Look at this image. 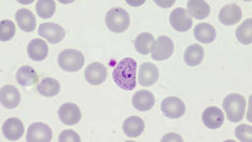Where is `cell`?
<instances>
[{"instance_id": "6da1fadb", "label": "cell", "mask_w": 252, "mask_h": 142, "mask_svg": "<svg viewBox=\"0 0 252 142\" xmlns=\"http://www.w3.org/2000/svg\"><path fill=\"white\" fill-rule=\"evenodd\" d=\"M136 69H138V64H136V60L132 58H124L123 60H120L112 72V78H114L116 85L125 91L135 89L136 87Z\"/></svg>"}, {"instance_id": "7a4b0ae2", "label": "cell", "mask_w": 252, "mask_h": 142, "mask_svg": "<svg viewBox=\"0 0 252 142\" xmlns=\"http://www.w3.org/2000/svg\"><path fill=\"white\" fill-rule=\"evenodd\" d=\"M223 110L231 122H240L245 116L246 100L241 94H228L223 100Z\"/></svg>"}, {"instance_id": "3957f363", "label": "cell", "mask_w": 252, "mask_h": 142, "mask_svg": "<svg viewBox=\"0 0 252 142\" xmlns=\"http://www.w3.org/2000/svg\"><path fill=\"white\" fill-rule=\"evenodd\" d=\"M107 28L114 33H123L130 26V15L124 8L115 6L107 12L105 18Z\"/></svg>"}, {"instance_id": "277c9868", "label": "cell", "mask_w": 252, "mask_h": 142, "mask_svg": "<svg viewBox=\"0 0 252 142\" xmlns=\"http://www.w3.org/2000/svg\"><path fill=\"white\" fill-rule=\"evenodd\" d=\"M85 64V57L77 49H64L58 56V65L66 72H77Z\"/></svg>"}, {"instance_id": "5b68a950", "label": "cell", "mask_w": 252, "mask_h": 142, "mask_svg": "<svg viewBox=\"0 0 252 142\" xmlns=\"http://www.w3.org/2000/svg\"><path fill=\"white\" fill-rule=\"evenodd\" d=\"M174 52V43L166 35H161L154 42V46L152 49V57L154 60H165L172 57Z\"/></svg>"}, {"instance_id": "8992f818", "label": "cell", "mask_w": 252, "mask_h": 142, "mask_svg": "<svg viewBox=\"0 0 252 142\" xmlns=\"http://www.w3.org/2000/svg\"><path fill=\"white\" fill-rule=\"evenodd\" d=\"M160 110L168 118H179L186 114V105L178 97H166L161 102Z\"/></svg>"}, {"instance_id": "52a82bcc", "label": "cell", "mask_w": 252, "mask_h": 142, "mask_svg": "<svg viewBox=\"0 0 252 142\" xmlns=\"http://www.w3.org/2000/svg\"><path fill=\"white\" fill-rule=\"evenodd\" d=\"M169 22L170 26L173 27V29H175L177 31H181V33L188 31L193 26L192 18L188 14L187 9L184 8L174 9V10L170 13Z\"/></svg>"}, {"instance_id": "ba28073f", "label": "cell", "mask_w": 252, "mask_h": 142, "mask_svg": "<svg viewBox=\"0 0 252 142\" xmlns=\"http://www.w3.org/2000/svg\"><path fill=\"white\" fill-rule=\"evenodd\" d=\"M38 34L44 38L47 42L52 43V44H57L63 40V38L66 35V30L58 24L43 23L40 24L39 28H38Z\"/></svg>"}, {"instance_id": "9c48e42d", "label": "cell", "mask_w": 252, "mask_h": 142, "mask_svg": "<svg viewBox=\"0 0 252 142\" xmlns=\"http://www.w3.org/2000/svg\"><path fill=\"white\" fill-rule=\"evenodd\" d=\"M26 139L28 142H49L52 140V130L46 123H32L27 131Z\"/></svg>"}, {"instance_id": "30bf717a", "label": "cell", "mask_w": 252, "mask_h": 142, "mask_svg": "<svg viewBox=\"0 0 252 142\" xmlns=\"http://www.w3.org/2000/svg\"><path fill=\"white\" fill-rule=\"evenodd\" d=\"M58 117H60L61 122L64 125L73 126L80 122L82 114H81L80 107L75 103H63L58 108Z\"/></svg>"}, {"instance_id": "8fae6325", "label": "cell", "mask_w": 252, "mask_h": 142, "mask_svg": "<svg viewBox=\"0 0 252 142\" xmlns=\"http://www.w3.org/2000/svg\"><path fill=\"white\" fill-rule=\"evenodd\" d=\"M159 78V69L153 63H144L140 65L138 74V82L143 87H150Z\"/></svg>"}, {"instance_id": "7c38bea8", "label": "cell", "mask_w": 252, "mask_h": 142, "mask_svg": "<svg viewBox=\"0 0 252 142\" xmlns=\"http://www.w3.org/2000/svg\"><path fill=\"white\" fill-rule=\"evenodd\" d=\"M106 67L101 63H91L85 71V78L92 85H98L106 81Z\"/></svg>"}, {"instance_id": "4fadbf2b", "label": "cell", "mask_w": 252, "mask_h": 142, "mask_svg": "<svg viewBox=\"0 0 252 142\" xmlns=\"http://www.w3.org/2000/svg\"><path fill=\"white\" fill-rule=\"evenodd\" d=\"M3 135L9 141H17L24 135L23 122L19 118H8L3 125Z\"/></svg>"}, {"instance_id": "5bb4252c", "label": "cell", "mask_w": 252, "mask_h": 142, "mask_svg": "<svg viewBox=\"0 0 252 142\" xmlns=\"http://www.w3.org/2000/svg\"><path fill=\"white\" fill-rule=\"evenodd\" d=\"M242 18V10L237 4H228L220 9L218 19L223 26H235Z\"/></svg>"}, {"instance_id": "9a60e30c", "label": "cell", "mask_w": 252, "mask_h": 142, "mask_svg": "<svg viewBox=\"0 0 252 142\" xmlns=\"http://www.w3.org/2000/svg\"><path fill=\"white\" fill-rule=\"evenodd\" d=\"M0 102L3 107L9 110L18 107L20 103V92L12 85H3L0 91Z\"/></svg>"}, {"instance_id": "2e32d148", "label": "cell", "mask_w": 252, "mask_h": 142, "mask_svg": "<svg viewBox=\"0 0 252 142\" xmlns=\"http://www.w3.org/2000/svg\"><path fill=\"white\" fill-rule=\"evenodd\" d=\"M202 121L204 125L211 130H216L220 128L224 122V114L220 111L218 107H208L204 110L203 114H202Z\"/></svg>"}, {"instance_id": "e0dca14e", "label": "cell", "mask_w": 252, "mask_h": 142, "mask_svg": "<svg viewBox=\"0 0 252 142\" xmlns=\"http://www.w3.org/2000/svg\"><path fill=\"white\" fill-rule=\"evenodd\" d=\"M155 97L152 92L149 91H138L132 96V106H134L138 111L146 112L154 107Z\"/></svg>"}, {"instance_id": "ac0fdd59", "label": "cell", "mask_w": 252, "mask_h": 142, "mask_svg": "<svg viewBox=\"0 0 252 142\" xmlns=\"http://www.w3.org/2000/svg\"><path fill=\"white\" fill-rule=\"evenodd\" d=\"M28 56L31 59L35 60V62H40V60L46 59L47 56H48V46H47L46 40L43 39H33L29 42L28 48Z\"/></svg>"}, {"instance_id": "d6986e66", "label": "cell", "mask_w": 252, "mask_h": 142, "mask_svg": "<svg viewBox=\"0 0 252 142\" xmlns=\"http://www.w3.org/2000/svg\"><path fill=\"white\" fill-rule=\"evenodd\" d=\"M144 128H145V122L139 116L127 117L123 125L124 134L127 137H131V139L140 136L144 132Z\"/></svg>"}, {"instance_id": "ffe728a7", "label": "cell", "mask_w": 252, "mask_h": 142, "mask_svg": "<svg viewBox=\"0 0 252 142\" xmlns=\"http://www.w3.org/2000/svg\"><path fill=\"white\" fill-rule=\"evenodd\" d=\"M15 20H17V24L20 29L23 31H33L37 26V22H35L34 14L28 10V9H19L17 13H15Z\"/></svg>"}, {"instance_id": "44dd1931", "label": "cell", "mask_w": 252, "mask_h": 142, "mask_svg": "<svg viewBox=\"0 0 252 142\" xmlns=\"http://www.w3.org/2000/svg\"><path fill=\"white\" fill-rule=\"evenodd\" d=\"M187 12L190 15V18L204 19L211 13V6H209L207 1H203V0H190L187 4Z\"/></svg>"}, {"instance_id": "7402d4cb", "label": "cell", "mask_w": 252, "mask_h": 142, "mask_svg": "<svg viewBox=\"0 0 252 142\" xmlns=\"http://www.w3.org/2000/svg\"><path fill=\"white\" fill-rule=\"evenodd\" d=\"M204 58V49L201 44H192L184 52V62L189 67H197Z\"/></svg>"}, {"instance_id": "603a6c76", "label": "cell", "mask_w": 252, "mask_h": 142, "mask_svg": "<svg viewBox=\"0 0 252 142\" xmlns=\"http://www.w3.org/2000/svg\"><path fill=\"white\" fill-rule=\"evenodd\" d=\"M17 81L23 87H31L38 82V73L32 65H23L18 69Z\"/></svg>"}, {"instance_id": "cb8c5ba5", "label": "cell", "mask_w": 252, "mask_h": 142, "mask_svg": "<svg viewBox=\"0 0 252 142\" xmlns=\"http://www.w3.org/2000/svg\"><path fill=\"white\" fill-rule=\"evenodd\" d=\"M61 85L56 78L47 77L40 80L37 85V91L44 97H55L60 93Z\"/></svg>"}, {"instance_id": "d4e9b609", "label": "cell", "mask_w": 252, "mask_h": 142, "mask_svg": "<svg viewBox=\"0 0 252 142\" xmlns=\"http://www.w3.org/2000/svg\"><path fill=\"white\" fill-rule=\"evenodd\" d=\"M194 37L198 42L209 44L216 39V29L208 23L198 24L194 28Z\"/></svg>"}, {"instance_id": "484cf974", "label": "cell", "mask_w": 252, "mask_h": 142, "mask_svg": "<svg viewBox=\"0 0 252 142\" xmlns=\"http://www.w3.org/2000/svg\"><path fill=\"white\" fill-rule=\"evenodd\" d=\"M154 37L150 33H141L136 37L134 42V46L136 48V52L141 54V56H146V54H149L152 52L153 46H154Z\"/></svg>"}, {"instance_id": "4316f807", "label": "cell", "mask_w": 252, "mask_h": 142, "mask_svg": "<svg viewBox=\"0 0 252 142\" xmlns=\"http://www.w3.org/2000/svg\"><path fill=\"white\" fill-rule=\"evenodd\" d=\"M237 40L242 44H251L252 42V19H246L236 30Z\"/></svg>"}, {"instance_id": "83f0119b", "label": "cell", "mask_w": 252, "mask_h": 142, "mask_svg": "<svg viewBox=\"0 0 252 142\" xmlns=\"http://www.w3.org/2000/svg\"><path fill=\"white\" fill-rule=\"evenodd\" d=\"M35 10H37L38 17L43 18V19L52 18L56 12V1H53V0H40L35 5Z\"/></svg>"}, {"instance_id": "f1b7e54d", "label": "cell", "mask_w": 252, "mask_h": 142, "mask_svg": "<svg viewBox=\"0 0 252 142\" xmlns=\"http://www.w3.org/2000/svg\"><path fill=\"white\" fill-rule=\"evenodd\" d=\"M15 24L12 20L4 19L0 22V39L1 42H8L15 35Z\"/></svg>"}, {"instance_id": "f546056e", "label": "cell", "mask_w": 252, "mask_h": 142, "mask_svg": "<svg viewBox=\"0 0 252 142\" xmlns=\"http://www.w3.org/2000/svg\"><path fill=\"white\" fill-rule=\"evenodd\" d=\"M235 135L238 140H241V141L250 142L251 141V135H252L251 125H240L237 128H236Z\"/></svg>"}, {"instance_id": "4dcf8cb0", "label": "cell", "mask_w": 252, "mask_h": 142, "mask_svg": "<svg viewBox=\"0 0 252 142\" xmlns=\"http://www.w3.org/2000/svg\"><path fill=\"white\" fill-rule=\"evenodd\" d=\"M58 141L60 142H80L81 141V137L80 135L76 134L75 131L72 130H66V131H62L58 137Z\"/></svg>"}, {"instance_id": "1f68e13d", "label": "cell", "mask_w": 252, "mask_h": 142, "mask_svg": "<svg viewBox=\"0 0 252 142\" xmlns=\"http://www.w3.org/2000/svg\"><path fill=\"white\" fill-rule=\"evenodd\" d=\"M170 140H179V141H182V137L178 136V135L175 134H170V135H166V136H164L163 139H161V141L165 142V141H170Z\"/></svg>"}, {"instance_id": "d6a6232c", "label": "cell", "mask_w": 252, "mask_h": 142, "mask_svg": "<svg viewBox=\"0 0 252 142\" xmlns=\"http://www.w3.org/2000/svg\"><path fill=\"white\" fill-rule=\"evenodd\" d=\"M155 3H157L158 5L164 6V8H169V6H172L173 4H174V0H170V1H168V3H161V1H159V0H155Z\"/></svg>"}]
</instances>
